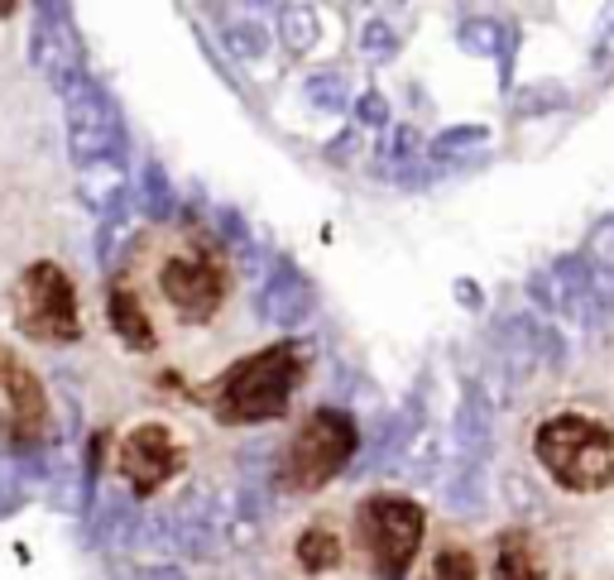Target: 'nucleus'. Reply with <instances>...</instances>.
<instances>
[{"label": "nucleus", "instance_id": "3", "mask_svg": "<svg viewBox=\"0 0 614 580\" xmlns=\"http://www.w3.org/2000/svg\"><path fill=\"white\" fill-rule=\"evenodd\" d=\"M307 380H313V351L303 341H274L212 374L197 389V403L222 427H265L288 417Z\"/></svg>", "mask_w": 614, "mask_h": 580}, {"label": "nucleus", "instance_id": "7", "mask_svg": "<svg viewBox=\"0 0 614 580\" xmlns=\"http://www.w3.org/2000/svg\"><path fill=\"white\" fill-rule=\"evenodd\" d=\"M10 312L14 327L39 345H72L82 336V302L72 288L68 269L53 259H34L20 269V279L10 288Z\"/></svg>", "mask_w": 614, "mask_h": 580}, {"label": "nucleus", "instance_id": "5", "mask_svg": "<svg viewBox=\"0 0 614 580\" xmlns=\"http://www.w3.org/2000/svg\"><path fill=\"white\" fill-rule=\"evenodd\" d=\"M193 460H197V437L168 413L130 417L111 442V475L135 499L168 495L173 485H183L193 475Z\"/></svg>", "mask_w": 614, "mask_h": 580}, {"label": "nucleus", "instance_id": "1", "mask_svg": "<svg viewBox=\"0 0 614 580\" xmlns=\"http://www.w3.org/2000/svg\"><path fill=\"white\" fill-rule=\"evenodd\" d=\"M106 317L130 355H164L178 374L216 370L241 331L236 259L202 226H150L115 269Z\"/></svg>", "mask_w": 614, "mask_h": 580}, {"label": "nucleus", "instance_id": "6", "mask_svg": "<svg viewBox=\"0 0 614 580\" xmlns=\"http://www.w3.org/2000/svg\"><path fill=\"white\" fill-rule=\"evenodd\" d=\"M356 446H360V427L350 413H341V408L298 413L279 446V470H274L279 495H288V499L327 495V485L350 466Z\"/></svg>", "mask_w": 614, "mask_h": 580}, {"label": "nucleus", "instance_id": "10", "mask_svg": "<svg viewBox=\"0 0 614 580\" xmlns=\"http://www.w3.org/2000/svg\"><path fill=\"white\" fill-rule=\"evenodd\" d=\"M485 561H490V542H480L471 528L447 524V528H428L418 557V580H485Z\"/></svg>", "mask_w": 614, "mask_h": 580}, {"label": "nucleus", "instance_id": "2", "mask_svg": "<svg viewBox=\"0 0 614 580\" xmlns=\"http://www.w3.org/2000/svg\"><path fill=\"white\" fill-rule=\"evenodd\" d=\"M529 456L552 495L595 504L614 495V423L586 403L548 408L529 427Z\"/></svg>", "mask_w": 614, "mask_h": 580}, {"label": "nucleus", "instance_id": "9", "mask_svg": "<svg viewBox=\"0 0 614 580\" xmlns=\"http://www.w3.org/2000/svg\"><path fill=\"white\" fill-rule=\"evenodd\" d=\"M49 442L53 408L43 394V380L14 345H0V446L6 452H39Z\"/></svg>", "mask_w": 614, "mask_h": 580}, {"label": "nucleus", "instance_id": "8", "mask_svg": "<svg viewBox=\"0 0 614 580\" xmlns=\"http://www.w3.org/2000/svg\"><path fill=\"white\" fill-rule=\"evenodd\" d=\"M279 571L288 580H346L356 576V547H350V504H321L288 524L279 538Z\"/></svg>", "mask_w": 614, "mask_h": 580}, {"label": "nucleus", "instance_id": "4", "mask_svg": "<svg viewBox=\"0 0 614 580\" xmlns=\"http://www.w3.org/2000/svg\"><path fill=\"white\" fill-rule=\"evenodd\" d=\"M428 542V509L403 489H370L350 504V547L356 576L365 580H408L418 571Z\"/></svg>", "mask_w": 614, "mask_h": 580}, {"label": "nucleus", "instance_id": "11", "mask_svg": "<svg viewBox=\"0 0 614 580\" xmlns=\"http://www.w3.org/2000/svg\"><path fill=\"white\" fill-rule=\"evenodd\" d=\"M485 580H557V552L538 528H500L490 542Z\"/></svg>", "mask_w": 614, "mask_h": 580}]
</instances>
